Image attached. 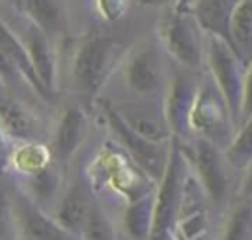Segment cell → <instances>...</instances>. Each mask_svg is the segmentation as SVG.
Listing matches in <instances>:
<instances>
[{
    "instance_id": "obj_24",
    "label": "cell",
    "mask_w": 252,
    "mask_h": 240,
    "mask_svg": "<svg viewBox=\"0 0 252 240\" xmlns=\"http://www.w3.org/2000/svg\"><path fill=\"white\" fill-rule=\"evenodd\" d=\"M222 240H252V201L240 203L230 212Z\"/></svg>"
},
{
    "instance_id": "obj_28",
    "label": "cell",
    "mask_w": 252,
    "mask_h": 240,
    "mask_svg": "<svg viewBox=\"0 0 252 240\" xmlns=\"http://www.w3.org/2000/svg\"><path fill=\"white\" fill-rule=\"evenodd\" d=\"M96 4H98V12L106 20H118L128 6L126 0H96Z\"/></svg>"
},
{
    "instance_id": "obj_4",
    "label": "cell",
    "mask_w": 252,
    "mask_h": 240,
    "mask_svg": "<svg viewBox=\"0 0 252 240\" xmlns=\"http://www.w3.org/2000/svg\"><path fill=\"white\" fill-rule=\"evenodd\" d=\"M203 61H207L209 75L220 94L226 100V106L232 114V120L238 128L240 120V100H242V83L246 65L234 53V49L219 35L205 33V51Z\"/></svg>"
},
{
    "instance_id": "obj_10",
    "label": "cell",
    "mask_w": 252,
    "mask_h": 240,
    "mask_svg": "<svg viewBox=\"0 0 252 240\" xmlns=\"http://www.w3.org/2000/svg\"><path fill=\"white\" fill-rule=\"evenodd\" d=\"M14 31L20 37V41L24 43L30 63H32L41 87L45 89V92L49 96H53V92L57 89V55H55L51 37L47 33H43L32 22H28L24 16H22L20 28Z\"/></svg>"
},
{
    "instance_id": "obj_31",
    "label": "cell",
    "mask_w": 252,
    "mask_h": 240,
    "mask_svg": "<svg viewBox=\"0 0 252 240\" xmlns=\"http://www.w3.org/2000/svg\"><path fill=\"white\" fill-rule=\"evenodd\" d=\"M4 87H6V85H4V81H2V77H0V90H2Z\"/></svg>"
},
{
    "instance_id": "obj_15",
    "label": "cell",
    "mask_w": 252,
    "mask_h": 240,
    "mask_svg": "<svg viewBox=\"0 0 252 240\" xmlns=\"http://www.w3.org/2000/svg\"><path fill=\"white\" fill-rule=\"evenodd\" d=\"M93 205H94V199L91 195L89 185H85L81 181H75L57 199V203L53 207V218L63 228H67L69 232H73L75 236L81 238L83 226L87 222V216H89Z\"/></svg>"
},
{
    "instance_id": "obj_23",
    "label": "cell",
    "mask_w": 252,
    "mask_h": 240,
    "mask_svg": "<svg viewBox=\"0 0 252 240\" xmlns=\"http://www.w3.org/2000/svg\"><path fill=\"white\" fill-rule=\"evenodd\" d=\"M228 165L234 169H244L252 159V116L246 118L234 132L230 144L222 150Z\"/></svg>"
},
{
    "instance_id": "obj_18",
    "label": "cell",
    "mask_w": 252,
    "mask_h": 240,
    "mask_svg": "<svg viewBox=\"0 0 252 240\" xmlns=\"http://www.w3.org/2000/svg\"><path fill=\"white\" fill-rule=\"evenodd\" d=\"M51 161H53V155H51L49 146L41 144L39 140H30V142H20L18 146L10 148L6 169L12 173L10 179H22V177L37 173Z\"/></svg>"
},
{
    "instance_id": "obj_11",
    "label": "cell",
    "mask_w": 252,
    "mask_h": 240,
    "mask_svg": "<svg viewBox=\"0 0 252 240\" xmlns=\"http://www.w3.org/2000/svg\"><path fill=\"white\" fill-rule=\"evenodd\" d=\"M197 85H199V81L191 73L177 71L171 77V81L167 85L165 98L161 102L171 136L177 138L179 142H187L191 136L189 112H191V104H193V98L197 92Z\"/></svg>"
},
{
    "instance_id": "obj_12",
    "label": "cell",
    "mask_w": 252,
    "mask_h": 240,
    "mask_svg": "<svg viewBox=\"0 0 252 240\" xmlns=\"http://www.w3.org/2000/svg\"><path fill=\"white\" fill-rule=\"evenodd\" d=\"M114 108L122 116V120L146 140L165 142L173 138L163 114V104H159L154 96H138L136 100L124 102Z\"/></svg>"
},
{
    "instance_id": "obj_17",
    "label": "cell",
    "mask_w": 252,
    "mask_h": 240,
    "mask_svg": "<svg viewBox=\"0 0 252 240\" xmlns=\"http://www.w3.org/2000/svg\"><path fill=\"white\" fill-rule=\"evenodd\" d=\"M0 53L10 61V65L16 69V73L20 75L22 81H26L41 98L49 100L51 96L45 92V89L41 87L32 63H30V57L26 53V47L24 43L20 41V37L16 35V31L0 18Z\"/></svg>"
},
{
    "instance_id": "obj_21",
    "label": "cell",
    "mask_w": 252,
    "mask_h": 240,
    "mask_svg": "<svg viewBox=\"0 0 252 240\" xmlns=\"http://www.w3.org/2000/svg\"><path fill=\"white\" fill-rule=\"evenodd\" d=\"M230 47L244 65L252 59V0H238L230 16Z\"/></svg>"
},
{
    "instance_id": "obj_13",
    "label": "cell",
    "mask_w": 252,
    "mask_h": 240,
    "mask_svg": "<svg viewBox=\"0 0 252 240\" xmlns=\"http://www.w3.org/2000/svg\"><path fill=\"white\" fill-rule=\"evenodd\" d=\"M87 130H89V120H87V114L83 112L81 106H67L57 124H55V130L51 134V155H53V161L59 163L61 167L67 165V161L75 155V151L81 148V144L85 142L87 138Z\"/></svg>"
},
{
    "instance_id": "obj_14",
    "label": "cell",
    "mask_w": 252,
    "mask_h": 240,
    "mask_svg": "<svg viewBox=\"0 0 252 240\" xmlns=\"http://www.w3.org/2000/svg\"><path fill=\"white\" fill-rule=\"evenodd\" d=\"M0 128L12 142L39 140L41 132V124L35 112L16 96L6 94H0Z\"/></svg>"
},
{
    "instance_id": "obj_30",
    "label": "cell",
    "mask_w": 252,
    "mask_h": 240,
    "mask_svg": "<svg viewBox=\"0 0 252 240\" xmlns=\"http://www.w3.org/2000/svg\"><path fill=\"white\" fill-rule=\"evenodd\" d=\"M136 2L142 4V6H159V4H163L167 0H136Z\"/></svg>"
},
{
    "instance_id": "obj_20",
    "label": "cell",
    "mask_w": 252,
    "mask_h": 240,
    "mask_svg": "<svg viewBox=\"0 0 252 240\" xmlns=\"http://www.w3.org/2000/svg\"><path fill=\"white\" fill-rule=\"evenodd\" d=\"M18 12L49 37L65 30V10L61 0H14Z\"/></svg>"
},
{
    "instance_id": "obj_29",
    "label": "cell",
    "mask_w": 252,
    "mask_h": 240,
    "mask_svg": "<svg viewBox=\"0 0 252 240\" xmlns=\"http://www.w3.org/2000/svg\"><path fill=\"white\" fill-rule=\"evenodd\" d=\"M240 191H242L244 197H252V159L244 167V177H242V189Z\"/></svg>"
},
{
    "instance_id": "obj_1",
    "label": "cell",
    "mask_w": 252,
    "mask_h": 240,
    "mask_svg": "<svg viewBox=\"0 0 252 240\" xmlns=\"http://www.w3.org/2000/svg\"><path fill=\"white\" fill-rule=\"evenodd\" d=\"M191 167L181 151L179 140L171 138L167 163L161 179L158 181L159 185L154 191V222L148 240H177V220L181 210L183 183Z\"/></svg>"
},
{
    "instance_id": "obj_9",
    "label": "cell",
    "mask_w": 252,
    "mask_h": 240,
    "mask_svg": "<svg viewBox=\"0 0 252 240\" xmlns=\"http://www.w3.org/2000/svg\"><path fill=\"white\" fill-rule=\"evenodd\" d=\"M122 79L136 96H156L163 85V65L152 41H140L126 53L122 61Z\"/></svg>"
},
{
    "instance_id": "obj_5",
    "label": "cell",
    "mask_w": 252,
    "mask_h": 240,
    "mask_svg": "<svg viewBox=\"0 0 252 240\" xmlns=\"http://www.w3.org/2000/svg\"><path fill=\"white\" fill-rule=\"evenodd\" d=\"M159 35L165 51L181 67L193 71L203 65L205 31L191 14V6L179 4L159 26Z\"/></svg>"
},
{
    "instance_id": "obj_26",
    "label": "cell",
    "mask_w": 252,
    "mask_h": 240,
    "mask_svg": "<svg viewBox=\"0 0 252 240\" xmlns=\"http://www.w3.org/2000/svg\"><path fill=\"white\" fill-rule=\"evenodd\" d=\"M0 240H16L14 210L10 199V181H0Z\"/></svg>"
},
{
    "instance_id": "obj_3",
    "label": "cell",
    "mask_w": 252,
    "mask_h": 240,
    "mask_svg": "<svg viewBox=\"0 0 252 240\" xmlns=\"http://www.w3.org/2000/svg\"><path fill=\"white\" fill-rule=\"evenodd\" d=\"M189 130L191 134L209 140L220 151L230 144L236 132V124L226 106V100L211 77L207 81H199L197 85L189 112Z\"/></svg>"
},
{
    "instance_id": "obj_8",
    "label": "cell",
    "mask_w": 252,
    "mask_h": 240,
    "mask_svg": "<svg viewBox=\"0 0 252 240\" xmlns=\"http://www.w3.org/2000/svg\"><path fill=\"white\" fill-rule=\"evenodd\" d=\"M10 199L14 210L16 240H81L67 228H63L51 212L37 207L26 197L10 179Z\"/></svg>"
},
{
    "instance_id": "obj_7",
    "label": "cell",
    "mask_w": 252,
    "mask_h": 240,
    "mask_svg": "<svg viewBox=\"0 0 252 240\" xmlns=\"http://www.w3.org/2000/svg\"><path fill=\"white\" fill-rule=\"evenodd\" d=\"M179 146L189 167L197 175V181L203 193L215 205H222L228 195V173H226V159L222 151L217 146H213L209 140L199 136H195L187 148L181 142Z\"/></svg>"
},
{
    "instance_id": "obj_19",
    "label": "cell",
    "mask_w": 252,
    "mask_h": 240,
    "mask_svg": "<svg viewBox=\"0 0 252 240\" xmlns=\"http://www.w3.org/2000/svg\"><path fill=\"white\" fill-rule=\"evenodd\" d=\"M238 0H195L191 14L205 33L222 37L230 45V16Z\"/></svg>"
},
{
    "instance_id": "obj_2",
    "label": "cell",
    "mask_w": 252,
    "mask_h": 240,
    "mask_svg": "<svg viewBox=\"0 0 252 240\" xmlns=\"http://www.w3.org/2000/svg\"><path fill=\"white\" fill-rule=\"evenodd\" d=\"M118 61V43L106 35L83 39L71 57V85L77 94L93 100L106 83L112 67Z\"/></svg>"
},
{
    "instance_id": "obj_16",
    "label": "cell",
    "mask_w": 252,
    "mask_h": 240,
    "mask_svg": "<svg viewBox=\"0 0 252 240\" xmlns=\"http://www.w3.org/2000/svg\"><path fill=\"white\" fill-rule=\"evenodd\" d=\"M12 181L26 197H30L37 207H41L47 212L51 207H55L57 199L61 197V189H63L61 165L55 161H51L49 165H45L43 169H39L33 175H28L22 179H12Z\"/></svg>"
},
{
    "instance_id": "obj_22",
    "label": "cell",
    "mask_w": 252,
    "mask_h": 240,
    "mask_svg": "<svg viewBox=\"0 0 252 240\" xmlns=\"http://www.w3.org/2000/svg\"><path fill=\"white\" fill-rule=\"evenodd\" d=\"M154 191L156 189L130 201L124 209L122 224H124V232L132 240H148L150 236L152 222H154V201H156Z\"/></svg>"
},
{
    "instance_id": "obj_6",
    "label": "cell",
    "mask_w": 252,
    "mask_h": 240,
    "mask_svg": "<svg viewBox=\"0 0 252 240\" xmlns=\"http://www.w3.org/2000/svg\"><path fill=\"white\" fill-rule=\"evenodd\" d=\"M102 114L106 120L108 130L112 132L114 140L128 151L130 159L156 183L161 179L165 163H167V155H169V144L171 140L165 142H152L146 140L144 136L136 134L124 120L122 116L116 112V108L108 102H102Z\"/></svg>"
},
{
    "instance_id": "obj_25",
    "label": "cell",
    "mask_w": 252,
    "mask_h": 240,
    "mask_svg": "<svg viewBox=\"0 0 252 240\" xmlns=\"http://www.w3.org/2000/svg\"><path fill=\"white\" fill-rule=\"evenodd\" d=\"M81 240H116L112 222L108 220L106 212L96 203L93 205V209L87 216V222L81 232Z\"/></svg>"
},
{
    "instance_id": "obj_27",
    "label": "cell",
    "mask_w": 252,
    "mask_h": 240,
    "mask_svg": "<svg viewBox=\"0 0 252 240\" xmlns=\"http://www.w3.org/2000/svg\"><path fill=\"white\" fill-rule=\"evenodd\" d=\"M252 116V59L246 65L244 71V83H242V100H240V120L238 126Z\"/></svg>"
}]
</instances>
